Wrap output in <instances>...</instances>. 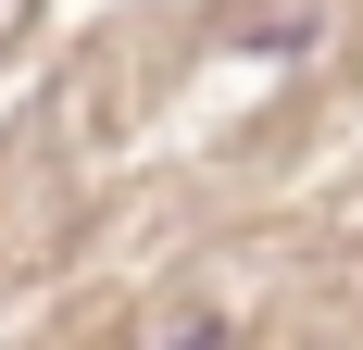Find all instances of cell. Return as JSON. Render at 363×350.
Here are the masks:
<instances>
[{"label": "cell", "mask_w": 363, "mask_h": 350, "mask_svg": "<svg viewBox=\"0 0 363 350\" xmlns=\"http://www.w3.org/2000/svg\"><path fill=\"white\" fill-rule=\"evenodd\" d=\"M225 338H238V325H225V313H176V325H163V338H150V350H225Z\"/></svg>", "instance_id": "obj_1"}]
</instances>
